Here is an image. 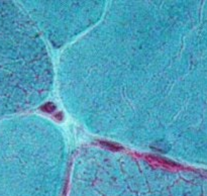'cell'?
Wrapping results in <instances>:
<instances>
[{"instance_id": "obj_1", "label": "cell", "mask_w": 207, "mask_h": 196, "mask_svg": "<svg viewBox=\"0 0 207 196\" xmlns=\"http://www.w3.org/2000/svg\"><path fill=\"white\" fill-rule=\"evenodd\" d=\"M101 146L107 148L109 150H112V151H119L121 150V147L116 145L114 143H106V142H101Z\"/></svg>"}, {"instance_id": "obj_2", "label": "cell", "mask_w": 207, "mask_h": 196, "mask_svg": "<svg viewBox=\"0 0 207 196\" xmlns=\"http://www.w3.org/2000/svg\"><path fill=\"white\" fill-rule=\"evenodd\" d=\"M41 109H43L44 111H47V112H52L54 110H56V105L54 104V103H46L43 107H41Z\"/></svg>"}]
</instances>
